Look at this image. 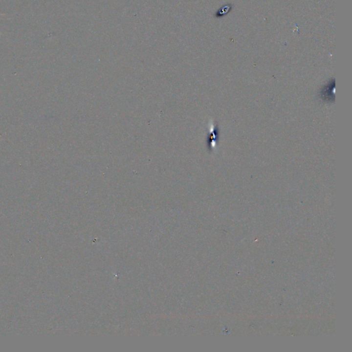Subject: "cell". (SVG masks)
I'll return each instance as SVG.
<instances>
[{
	"instance_id": "6da1fadb",
	"label": "cell",
	"mask_w": 352,
	"mask_h": 352,
	"mask_svg": "<svg viewBox=\"0 0 352 352\" xmlns=\"http://www.w3.org/2000/svg\"><path fill=\"white\" fill-rule=\"evenodd\" d=\"M335 81L331 79L326 85L321 88L318 92V96L323 102L334 103L335 101Z\"/></svg>"
},
{
	"instance_id": "7a4b0ae2",
	"label": "cell",
	"mask_w": 352,
	"mask_h": 352,
	"mask_svg": "<svg viewBox=\"0 0 352 352\" xmlns=\"http://www.w3.org/2000/svg\"><path fill=\"white\" fill-rule=\"evenodd\" d=\"M219 139L220 129L218 123H210L207 136V147L210 152L216 150Z\"/></svg>"
},
{
	"instance_id": "3957f363",
	"label": "cell",
	"mask_w": 352,
	"mask_h": 352,
	"mask_svg": "<svg viewBox=\"0 0 352 352\" xmlns=\"http://www.w3.org/2000/svg\"><path fill=\"white\" fill-rule=\"evenodd\" d=\"M0 15H6V14H1V13H0Z\"/></svg>"
}]
</instances>
